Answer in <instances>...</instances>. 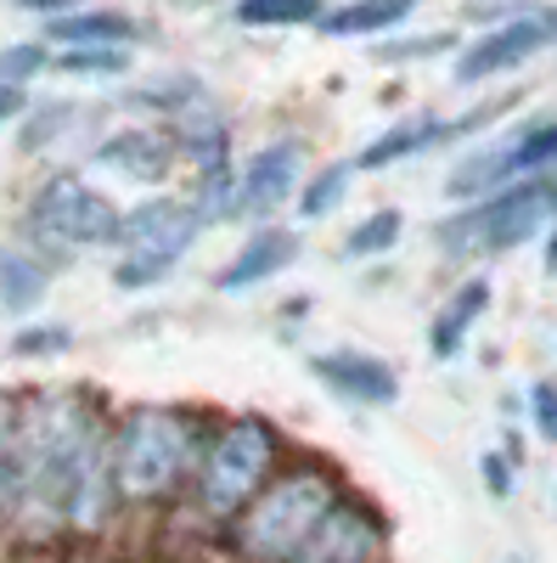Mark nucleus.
Here are the masks:
<instances>
[{
	"instance_id": "1",
	"label": "nucleus",
	"mask_w": 557,
	"mask_h": 563,
	"mask_svg": "<svg viewBox=\"0 0 557 563\" xmlns=\"http://www.w3.org/2000/svg\"><path fill=\"white\" fill-rule=\"evenodd\" d=\"M102 422L90 417L79 395H34L18 406V496H12V519L29 536H57L63 530V496L68 474L85 451V440Z\"/></svg>"
},
{
	"instance_id": "2",
	"label": "nucleus",
	"mask_w": 557,
	"mask_h": 563,
	"mask_svg": "<svg viewBox=\"0 0 557 563\" xmlns=\"http://www.w3.org/2000/svg\"><path fill=\"white\" fill-rule=\"evenodd\" d=\"M198 422L169 406H135L108 434L113 496L119 501H164L198 467Z\"/></svg>"
},
{
	"instance_id": "3",
	"label": "nucleus",
	"mask_w": 557,
	"mask_h": 563,
	"mask_svg": "<svg viewBox=\"0 0 557 563\" xmlns=\"http://www.w3.org/2000/svg\"><path fill=\"white\" fill-rule=\"evenodd\" d=\"M338 485L321 467H293L276 474L237 519H231V541L248 563H299V552L310 547V536L321 530V519L333 512Z\"/></svg>"
},
{
	"instance_id": "4",
	"label": "nucleus",
	"mask_w": 557,
	"mask_h": 563,
	"mask_svg": "<svg viewBox=\"0 0 557 563\" xmlns=\"http://www.w3.org/2000/svg\"><path fill=\"white\" fill-rule=\"evenodd\" d=\"M276 456H282V440H276L270 422L259 417H237L214 434V445L198 456V512L209 525H231L237 512L270 485Z\"/></svg>"
},
{
	"instance_id": "5",
	"label": "nucleus",
	"mask_w": 557,
	"mask_h": 563,
	"mask_svg": "<svg viewBox=\"0 0 557 563\" xmlns=\"http://www.w3.org/2000/svg\"><path fill=\"white\" fill-rule=\"evenodd\" d=\"M198 231H203L198 214L186 209L180 198H147V203H135L130 214H119V243L113 249H124V260L113 265V282H119L124 294L153 288L158 276H169L180 265V254L192 249Z\"/></svg>"
},
{
	"instance_id": "6",
	"label": "nucleus",
	"mask_w": 557,
	"mask_h": 563,
	"mask_svg": "<svg viewBox=\"0 0 557 563\" xmlns=\"http://www.w3.org/2000/svg\"><path fill=\"white\" fill-rule=\"evenodd\" d=\"M552 209H557V186L513 180V186H501V192L479 198L474 209H461L456 220H445L439 243H445V254H479V249L484 254H506L513 243L535 238Z\"/></svg>"
},
{
	"instance_id": "7",
	"label": "nucleus",
	"mask_w": 557,
	"mask_h": 563,
	"mask_svg": "<svg viewBox=\"0 0 557 563\" xmlns=\"http://www.w3.org/2000/svg\"><path fill=\"white\" fill-rule=\"evenodd\" d=\"M29 231L40 243H57L68 254L79 249H113L119 243V209L79 175H52L29 198Z\"/></svg>"
},
{
	"instance_id": "8",
	"label": "nucleus",
	"mask_w": 557,
	"mask_h": 563,
	"mask_svg": "<svg viewBox=\"0 0 557 563\" xmlns=\"http://www.w3.org/2000/svg\"><path fill=\"white\" fill-rule=\"evenodd\" d=\"M546 45H557V7H541V12H519L506 18L501 29H490L484 40H474L468 52H461V63L450 68L456 85H484L506 68L530 63L535 52H546Z\"/></svg>"
},
{
	"instance_id": "9",
	"label": "nucleus",
	"mask_w": 557,
	"mask_h": 563,
	"mask_svg": "<svg viewBox=\"0 0 557 563\" xmlns=\"http://www.w3.org/2000/svg\"><path fill=\"white\" fill-rule=\"evenodd\" d=\"M113 462H108V429H97L85 440L74 474H68V496H63V530H79V536H97L108 519H113Z\"/></svg>"
},
{
	"instance_id": "10",
	"label": "nucleus",
	"mask_w": 557,
	"mask_h": 563,
	"mask_svg": "<svg viewBox=\"0 0 557 563\" xmlns=\"http://www.w3.org/2000/svg\"><path fill=\"white\" fill-rule=\"evenodd\" d=\"M299 563H383V525L371 519V507L338 496L310 547L299 552Z\"/></svg>"
},
{
	"instance_id": "11",
	"label": "nucleus",
	"mask_w": 557,
	"mask_h": 563,
	"mask_svg": "<svg viewBox=\"0 0 557 563\" xmlns=\"http://www.w3.org/2000/svg\"><path fill=\"white\" fill-rule=\"evenodd\" d=\"M175 158H186L198 169V180H209V175H220V169H231V124H225V113L203 97V90H192L175 113Z\"/></svg>"
},
{
	"instance_id": "12",
	"label": "nucleus",
	"mask_w": 557,
	"mask_h": 563,
	"mask_svg": "<svg viewBox=\"0 0 557 563\" xmlns=\"http://www.w3.org/2000/svg\"><path fill=\"white\" fill-rule=\"evenodd\" d=\"M315 378L327 384L333 395L355 400V406H394L400 400V378H394V366L378 361V355H366V350H327V355H315Z\"/></svg>"
},
{
	"instance_id": "13",
	"label": "nucleus",
	"mask_w": 557,
	"mask_h": 563,
	"mask_svg": "<svg viewBox=\"0 0 557 563\" xmlns=\"http://www.w3.org/2000/svg\"><path fill=\"white\" fill-rule=\"evenodd\" d=\"M299 169H304V141H293V135H282V141H270L265 153H254V164L237 175L243 214H270L276 203H288L293 186H299Z\"/></svg>"
},
{
	"instance_id": "14",
	"label": "nucleus",
	"mask_w": 557,
	"mask_h": 563,
	"mask_svg": "<svg viewBox=\"0 0 557 563\" xmlns=\"http://www.w3.org/2000/svg\"><path fill=\"white\" fill-rule=\"evenodd\" d=\"M97 164L124 175V180H135V186H158L175 169V147L158 130H113L97 147Z\"/></svg>"
},
{
	"instance_id": "15",
	"label": "nucleus",
	"mask_w": 557,
	"mask_h": 563,
	"mask_svg": "<svg viewBox=\"0 0 557 563\" xmlns=\"http://www.w3.org/2000/svg\"><path fill=\"white\" fill-rule=\"evenodd\" d=\"M293 260H299L293 231H254V238L237 249V260L214 276V288L220 294H248V288H259V282H270L276 271H288Z\"/></svg>"
},
{
	"instance_id": "16",
	"label": "nucleus",
	"mask_w": 557,
	"mask_h": 563,
	"mask_svg": "<svg viewBox=\"0 0 557 563\" xmlns=\"http://www.w3.org/2000/svg\"><path fill=\"white\" fill-rule=\"evenodd\" d=\"M461 130H468V124H450V119H434V113L400 119V124H389L378 141H366V147L355 153V164H349V169H389V164L428 153L434 141H450V135H461Z\"/></svg>"
},
{
	"instance_id": "17",
	"label": "nucleus",
	"mask_w": 557,
	"mask_h": 563,
	"mask_svg": "<svg viewBox=\"0 0 557 563\" xmlns=\"http://www.w3.org/2000/svg\"><path fill=\"white\" fill-rule=\"evenodd\" d=\"M416 18V0H349L338 12H321L315 29L333 40H366V34H389Z\"/></svg>"
},
{
	"instance_id": "18",
	"label": "nucleus",
	"mask_w": 557,
	"mask_h": 563,
	"mask_svg": "<svg viewBox=\"0 0 557 563\" xmlns=\"http://www.w3.org/2000/svg\"><path fill=\"white\" fill-rule=\"evenodd\" d=\"M63 52H79V45H124L130 40V18L124 12H68V18H52L45 23Z\"/></svg>"
},
{
	"instance_id": "19",
	"label": "nucleus",
	"mask_w": 557,
	"mask_h": 563,
	"mask_svg": "<svg viewBox=\"0 0 557 563\" xmlns=\"http://www.w3.org/2000/svg\"><path fill=\"white\" fill-rule=\"evenodd\" d=\"M490 305V282L484 276H474V282H461V294L439 310V321H434V355L439 361H450L456 350H461V339H468V327H474V316Z\"/></svg>"
},
{
	"instance_id": "20",
	"label": "nucleus",
	"mask_w": 557,
	"mask_h": 563,
	"mask_svg": "<svg viewBox=\"0 0 557 563\" xmlns=\"http://www.w3.org/2000/svg\"><path fill=\"white\" fill-rule=\"evenodd\" d=\"M40 299H45V265L29 249H0V305L23 316Z\"/></svg>"
},
{
	"instance_id": "21",
	"label": "nucleus",
	"mask_w": 557,
	"mask_h": 563,
	"mask_svg": "<svg viewBox=\"0 0 557 563\" xmlns=\"http://www.w3.org/2000/svg\"><path fill=\"white\" fill-rule=\"evenodd\" d=\"M535 169H557V119L535 124L530 135L513 141V147H501V180L506 186H513L519 175H535Z\"/></svg>"
},
{
	"instance_id": "22",
	"label": "nucleus",
	"mask_w": 557,
	"mask_h": 563,
	"mask_svg": "<svg viewBox=\"0 0 557 563\" xmlns=\"http://www.w3.org/2000/svg\"><path fill=\"white\" fill-rule=\"evenodd\" d=\"M231 18H237L243 29H293V23L321 18V0H237Z\"/></svg>"
},
{
	"instance_id": "23",
	"label": "nucleus",
	"mask_w": 557,
	"mask_h": 563,
	"mask_svg": "<svg viewBox=\"0 0 557 563\" xmlns=\"http://www.w3.org/2000/svg\"><path fill=\"white\" fill-rule=\"evenodd\" d=\"M400 243V214L394 209H378V214H366L355 231H349V243H344V260H378Z\"/></svg>"
},
{
	"instance_id": "24",
	"label": "nucleus",
	"mask_w": 557,
	"mask_h": 563,
	"mask_svg": "<svg viewBox=\"0 0 557 563\" xmlns=\"http://www.w3.org/2000/svg\"><path fill=\"white\" fill-rule=\"evenodd\" d=\"M52 68L79 74V79H119L130 68V57H124V45H79V52L52 57Z\"/></svg>"
},
{
	"instance_id": "25",
	"label": "nucleus",
	"mask_w": 557,
	"mask_h": 563,
	"mask_svg": "<svg viewBox=\"0 0 557 563\" xmlns=\"http://www.w3.org/2000/svg\"><path fill=\"white\" fill-rule=\"evenodd\" d=\"M349 164H333V169H321L310 186H304V198H299V214L304 220H321V214H333L344 203V186H349Z\"/></svg>"
},
{
	"instance_id": "26",
	"label": "nucleus",
	"mask_w": 557,
	"mask_h": 563,
	"mask_svg": "<svg viewBox=\"0 0 557 563\" xmlns=\"http://www.w3.org/2000/svg\"><path fill=\"white\" fill-rule=\"evenodd\" d=\"M18 496V406L0 400V519L12 512Z\"/></svg>"
},
{
	"instance_id": "27",
	"label": "nucleus",
	"mask_w": 557,
	"mask_h": 563,
	"mask_svg": "<svg viewBox=\"0 0 557 563\" xmlns=\"http://www.w3.org/2000/svg\"><path fill=\"white\" fill-rule=\"evenodd\" d=\"M52 68V52H45V45H34V40H23V45H7V52H0V85H29L34 74H45Z\"/></svg>"
},
{
	"instance_id": "28",
	"label": "nucleus",
	"mask_w": 557,
	"mask_h": 563,
	"mask_svg": "<svg viewBox=\"0 0 557 563\" xmlns=\"http://www.w3.org/2000/svg\"><path fill=\"white\" fill-rule=\"evenodd\" d=\"M68 119H74V102H40L34 113H23V153H40L52 135H63Z\"/></svg>"
},
{
	"instance_id": "29",
	"label": "nucleus",
	"mask_w": 557,
	"mask_h": 563,
	"mask_svg": "<svg viewBox=\"0 0 557 563\" xmlns=\"http://www.w3.org/2000/svg\"><path fill=\"white\" fill-rule=\"evenodd\" d=\"M68 344H74V339H68V327H29V333L12 339L18 355H57V350H68Z\"/></svg>"
},
{
	"instance_id": "30",
	"label": "nucleus",
	"mask_w": 557,
	"mask_h": 563,
	"mask_svg": "<svg viewBox=\"0 0 557 563\" xmlns=\"http://www.w3.org/2000/svg\"><path fill=\"white\" fill-rule=\"evenodd\" d=\"M530 417H535V434L557 445V384H535L530 389Z\"/></svg>"
},
{
	"instance_id": "31",
	"label": "nucleus",
	"mask_w": 557,
	"mask_h": 563,
	"mask_svg": "<svg viewBox=\"0 0 557 563\" xmlns=\"http://www.w3.org/2000/svg\"><path fill=\"white\" fill-rule=\"evenodd\" d=\"M484 485H490V496H506L513 490V467H506V456H484Z\"/></svg>"
},
{
	"instance_id": "32",
	"label": "nucleus",
	"mask_w": 557,
	"mask_h": 563,
	"mask_svg": "<svg viewBox=\"0 0 557 563\" xmlns=\"http://www.w3.org/2000/svg\"><path fill=\"white\" fill-rule=\"evenodd\" d=\"M423 52H450V34H428V40H405V45H389V57H423Z\"/></svg>"
},
{
	"instance_id": "33",
	"label": "nucleus",
	"mask_w": 557,
	"mask_h": 563,
	"mask_svg": "<svg viewBox=\"0 0 557 563\" xmlns=\"http://www.w3.org/2000/svg\"><path fill=\"white\" fill-rule=\"evenodd\" d=\"M23 113H29V97L18 85H0V124H18Z\"/></svg>"
},
{
	"instance_id": "34",
	"label": "nucleus",
	"mask_w": 557,
	"mask_h": 563,
	"mask_svg": "<svg viewBox=\"0 0 557 563\" xmlns=\"http://www.w3.org/2000/svg\"><path fill=\"white\" fill-rule=\"evenodd\" d=\"M23 12H40L45 23H52V18H68V12H79V0H23Z\"/></svg>"
},
{
	"instance_id": "35",
	"label": "nucleus",
	"mask_w": 557,
	"mask_h": 563,
	"mask_svg": "<svg viewBox=\"0 0 557 563\" xmlns=\"http://www.w3.org/2000/svg\"><path fill=\"white\" fill-rule=\"evenodd\" d=\"M546 271H557V238H552V249H546Z\"/></svg>"
}]
</instances>
